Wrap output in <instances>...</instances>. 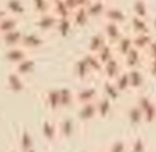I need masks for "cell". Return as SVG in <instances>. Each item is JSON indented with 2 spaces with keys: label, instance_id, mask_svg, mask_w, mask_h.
Returning a JSON list of instances; mask_svg holds the SVG:
<instances>
[{
  "label": "cell",
  "instance_id": "8d00e7d4",
  "mask_svg": "<svg viewBox=\"0 0 156 152\" xmlns=\"http://www.w3.org/2000/svg\"><path fill=\"white\" fill-rule=\"evenodd\" d=\"M54 1H58V0H54Z\"/></svg>",
  "mask_w": 156,
  "mask_h": 152
},
{
  "label": "cell",
  "instance_id": "44dd1931",
  "mask_svg": "<svg viewBox=\"0 0 156 152\" xmlns=\"http://www.w3.org/2000/svg\"><path fill=\"white\" fill-rule=\"evenodd\" d=\"M90 73H91V72L89 71L87 63L84 62V60H83L82 57L76 61V63H74V74H76V77H77L79 80H85V79L89 77Z\"/></svg>",
  "mask_w": 156,
  "mask_h": 152
},
{
  "label": "cell",
  "instance_id": "52a82bcc",
  "mask_svg": "<svg viewBox=\"0 0 156 152\" xmlns=\"http://www.w3.org/2000/svg\"><path fill=\"white\" fill-rule=\"evenodd\" d=\"M107 1H102V0H91L90 4L85 7L88 16L90 19H96L104 16L105 10L107 7Z\"/></svg>",
  "mask_w": 156,
  "mask_h": 152
},
{
  "label": "cell",
  "instance_id": "1f68e13d",
  "mask_svg": "<svg viewBox=\"0 0 156 152\" xmlns=\"http://www.w3.org/2000/svg\"><path fill=\"white\" fill-rule=\"evenodd\" d=\"M147 68H149V73H150L154 78H156V60H150Z\"/></svg>",
  "mask_w": 156,
  "mask_h": 152
},
{
  "label": "cell",
  "instance_id": "4dcf8cb0",
  "mask_svg": "<svg viewBox=\"0 0 156 152\" xmlns=\"http://www.w3.org/2000/svg\"><path fill=\"white\" fill-rule=\"evenodd\" d=\"M145 52H146V55L149 57V61L150 60H156V41L155 40H152L150 43V45L146 47Z\"/></svg>",
  "mask_w": 156,
  "mask_h": 152
},
{
  "label": "cell",
  "instance_id": "ffe728a7",
  "mask_svg": "<svg viewBox=\"0 0 156 152\" xmlns=\"http://www.w3.org/2000/svg\"><path fill=\"white\" fill-rule=\"evenodd\" d=\"M95 55H96V57L99 58V61L101 62V64H105L107 61H110L111 58L116 57L115 49H113V46L110 45V44H105Z\"/></svg>",
  "mask_w": 156,
  "mask_h": 152
},
{
  "label": "cell",
  "instance_id": "e575fe53",
  "mask_svg": "<svg viewBox=\"0 0 156 152\" xmlns=\"http://www.w3.org/2000/svg\"><path fill=\"white\" fill-rule=\"evenodd\" d=\"M151 27L154 28V30L156 32V17H154L152 18V23H151Z\"/></svg>",
  "mask_w": 156,
  "mask_h": 152
},
{
  "label": "cell",
  "instance_id": "6da1fadb",
  "mask_svg": "<svg viewBox=\"0 0 156 152\" xmlns=\"http://www.w3.org/2000/svg\"><path fill=\"white\" fill-rule=\"evenodd\" d=\"M102 18L106 22H112L118 26H124L126 23H128V16L126 11L116 5H107Z\"/></svg>",
  "mask_w": 156,
  "mask_h": 152
},
{
  "label": "cell",
  "instance_id": "f1b7e54d",
  "mask_svg": "<svg viewBox=\"0 0 156 152\" xmlns=\"http://www.w3.org/2000/svg\"><path fill=\"white\" fill-rule=\"evenodd\" d=\"M49 103H50V107L56 109L60 107V96H58V90H52L50 91L49 94Z\"/></svg>",
  "mask_w": 156,
  "mask_h": 152
},
{
  "label": "cell",
  "instance_id": "f546056e",
  "mask_svg": "<svg viewBox=\"0 0 156 152\" xmlns=\"http://www.w3.org/2000/svg\"><path fill=\"white\" fill-rule=\"evenodd\" d=\"M73 129H74V125H73L72 119H65L61 123V130L65 136H71L73 133Z\"/></svg>",
  "mask_w": 156,
  "mask_h": 152
},
{
  "label": "cell",
  "instance_id": "8992f818",
  "mask_svg": "<svg viewBox=\"0 0 156 152\" xmlns=\"http://www.w3.org/2000/svg\"><path fill=\"white\" fill-rule=\"evenodd\" d=\"M141 51L136 50L135 47H133L127 55H124L122 57V66L126 69H132V68H140L141 66Z\"/></svg>",
  "mask_w": 156,
  "mask_h": 152
},
{
  "label": "cell",
  "instance_id": "4fadbf2b",
  "mask_svg": "<svg viewBox=\"0 0 156 152\" xmlns=\"http://www.w3.org/2000/svg\"><path fill=\"white\" fill-rule=\"evenodd\" d=\"M154 40V36L151 33H141V34H133L132 35V41H133V47H135L139 51H145L146 47L150 45V43Z\"/></svg>",
  "mask_w": 156,
  "mask_h": 152
},
{
  "label": "cell",
  "instance_id": "3957f363",
  "mask_svg": "<svg viewBox=\"0 0 156 152\" xmlns=\"http://www.w3.org/2000/svg\"><path fill=\"white\" fill-rule=\"evenodd\" d=\"M122 67H123V66H122V62H121L119 57L116 56V57L111 58L110 61H107L105 64H102V71H101V73H102V75L105 77V79L113 81V80L117 78V75L123 71Z\"/></svg>",
  "mask_w": 156,
  "mask_h": 152
},
{
  "label": "cell",
  "instance_id": "8fae6325",
  "mask_svg": "<svg viewBox=\"0 0 156 152\" xmlns=\"http://www.w3.org/2000/svg\"><path fill=\"white\" fill-rule=\"evenodd\" d=\"M128 23L132 28L133 34H141V33H151L150 29V24L147 22V19L136 17V16H132L130 18H128Z\"/></svg>",
  "mask_w": 156,
  "mask_h": 152
},
{
  "label": "cell",
  "instance_id": "74e56055",
  "mask_svg": "<svg viewBox=\"0 0 156 152\" xmlns=\"http://www.w3.org/2000/svg\"><path fill=\"white\" fill-rule=\"evenodd\" d=\"M102 1H107V0H102Z\"/></svg>",
  "mask_w": 156,
  "mask_h": 152
},
{
  "label": "cell",
  "instance_id": "277c9868",
  "mask_svg": "<svg viewBox=\"0 0 156 152\" xmlns=\"http://www.w3.org/2000/svg\"><path fill=\"white\" fill-rule=\"evenodd\" d=\"M99 91L93 86H87L80 90H78L74 94V101L79 105L88 103V102H95L99 97Z\"/></svg>",
  "mask_w": 156,
  "mask_h": 152
},
{
  "label": "cell",
  "instance_id": "d6a6232c",
  "mask_svg": "<svg viewBox=\"0 0 156 152\" xmlns=\"http://www.w3.org/2000/svg\"><path fill=\"white\" fill-rule=\"evenodd\" d=\"M63 2L67 5V7L71 10V12L74 11V10L78 7V2H77V0H63Z\"/></svg>",
  "mask_w": 156,
  "mask_h": 152
},
{
  "label": "cell",
  "instance_id": "5b68a950",
  "mask_svg": "<svg viewBox=\"0 0 156 152\" xmlns=\"http://www.w3.org/2000/svg\"><path fill=\"white\" fill-rule=\"evenodd\" d=\"M129 79V88L133 91L140 90L145 84V74L140 68H132L126 69Z\"/></svg>",
  "mask_w": 156,
  "mask_h": 152
},
{
  "label": "cell",
  "instance_id": "ac0fdd59",
  "mask_svg": "<svg viewBox=\"0 0 156 152\" xmlns=\"http://www.w3.org/2000/svg\"><path fill=\"white\" fill-rule=\"evenodd\" d=\"M133 16L147 19L149 18V6L145 0H134L132 5Z\"/></svg>",
  "mask_w": 156,
  "mask_h": 152
},
{
  "label": "cell",
  "instance_id": "9a60e30c",
  "mask_svg": "<svg viewBox=\"0 0 156 152\" xmlns=\"http://www.w3.org/2000/svg\"><path fill=\"white\" fill-rule=\"evenodd\" d=\"M105 44H107L104 34L100 32V33H95L91 35L89 43H88V52H91V54H96Z\"/></svg>",
  "mask_w": 156,
  "mask_h": 152
},
{
  "label": "cell",
  "instance_id": "e0dca14e",
  "mask_svg": "<svg viewBox=\"0 0 156 152\" xmlns=\"http://www.w3.org/2000/svg\"><path fill=\"white\" fill-rule=\"evenodd\" d=\"M56 30L57 33L62 36L66 38L69 35L72 28H73V23L71 21V16L69 17H62V18H57V23H56Z\"/></svg>",
  "mask_w": 156,
  "mask_h": 152
},
{
  "label": "cell",
  "instance_id": "30bf717a",
  "mask_svg": "<svg viewBox=\"0 0 156 152\" xmlns=\"http://www.w3.org/2000/svg\"><path fill=\"white\" fill-rule=\"evenodd\" d=\"M71 21L73 23V27L84 28L90 21V18L88 16V12H87V9L85 7H77L74 11H72Z\"/></svg>",
  "mask_w": 156,
  "mask_h": 152
},
{
  "label": "cell",
  "instance_id": "cb8c5ba5",
  "mask_svg": "<svg viewBox=\"0 0 156 152\" xmlns=\"http://www.w3.org/2000/svg\"><path fill=\"white\" fill-rule=\"evenodd\" d=\"M71 13H72L71 10L67 7V5L63 2V0L55 1V5H54V15H55L57 18L69 17Z\"/></svg>",
  "mask_w": 156,
  "mask_h": 152
},
{
  "label": "cell",
  "instance_id": "9c48e42d",
  "mask_svg": "<svg viewBox=\"0 0 156 152\" xmlns=\"http://www.w3.org/2000/svg\"><path fill=\"white\" fill-rule=\"evenodd\" d=\"M77 116H78V118H79L82 122H90V120L98 118L95 102H88V103L79 105Z\"/></svg>",
  "mask_w": 156,
  "mask_h": 152
},
{
  "label": "cell",
  "instance_id": "2e32d148",
  "mask_svg": "<svg viewBox=\"0 0 156 152\" xmlns=\"http://www.w3.org/2000/svg\"><path fill=\"white\" fill-rule=\"evenodd\" d=\"M84 60V62L87 63L89 71L91 73H101L102 71V64L101 62L99 61V58L96 57L95 54H91V52H85L82 57Z\"/></svg>",
  "mask_w": 156,
  "mask_h": 152
},
{
  "label": "cell",
  "instance_id": "d590c367",
  "mask_svg": "<svg viewBox=\"0 0 156 152\" xmlns=\"http://www.w3.org/2000/svg\"><path fill=\"white\" fill-rule=\"evenodd\" d=\"M154 40H155V41H156V36H155V38H154Z\"/></svg>",
  "mask_w": 156,
  "mask_h": 152
},
{
  "label": "cell",
  "instance_id": "5bb4252c",
  "mask_svg": "<svg viewBox=\"0 0 156 152\" xmlns=\"http://www.w3.org/2000/svg\"><path fill=\"white\" fill-rule=\"evenodd\" d=\"M102 96L107 97L112 102H116V101L119 100L121 92L117 90V88H116V85L112 80L105 79L104 83H102Z\"/></svg>",
  "mask_w": 156,
  "mask_h": 152
},
{
  "label": "cell",
  "instance_id": "836d02e7",
  "mask_svg": "<svg viewBox=\"0 0 156 152\" xmlns=\"http://www.w3.org/2000/svg\"><path fill=\"white\" fill-rule=\"evenodd\" d=\"M91 0H77L78 2V7H87L90 4Z\"/></svg>",
  "mask_w": 156,
  "mask_h": 152
},
{
  "label": "cell",
  "instance_id": "83f0119b",
  "mask_svg": "<svg viewBox=\"0 0 156 152\" xmlns=\"http://www.w3.org/2000/svg\"><path fill=\"white\" fill-rule=\"evenodd\" d=\"M108 152H128V143L123 140H117L110 146Z\"/></svg>",
  "mask_w": 156,
  "mask_h": 152
},
{
  "label": "cell",
  "instance_id": "7c38bea8",
  "mask_svg": "<svg viewBox=\"0 0 156 152\" xmlns=\"http://www.w3.org/2000/svg\"><path fill=\"white\" fill-rule=\"evenodd\" d=\"M112 105L113 102L110 101L107 97L105 96H99L98 100L95 101V106H96V116L99 118H106L110 116L111 111H112Z\"/></svg>",
  "mask_w": 156,
  "mask_h": 152
},
{
  "label": "cell",
  "instance_id": "4316f807",
  "mask_svg": "<svg viewBox=\"0 0 156 152\" xmlns=\"http://www.w3.org/2000/svg\"><path fill=\"white\" fill-rule=\"evenodd\" d=\"M154 102H155V101H154L149 95H139L138 98H136L135 105L140 108L141 112H144V111H145L146 108H149Z\"/></svg>",
  "mask_w": 156,
  "mask_h": 152
},
{
  "label": "cell",
  "instance_id": "7402d4cb",
  "mask_svg": "<svg viewBox=\"0 0 156 152\" xmlns=\"http://www.w3.org/2000/svg\"><path fill=\"white\" fill-rule=\"evenodd\" d=\"M58 96H60V107L68 108L74 102V94L67 88L58 90Z\"/></svg>",
  "mask_w": 156,
  "mask_h": 152
},
{
  "label": "cell",
  "instance_id": "ba28073f",
  "mask_svg": "<svg viewBox=\"0 0 156 152\" xmlns=\"http://www.w3.org/2000/svg\"><path fill=\"white\" fill-rule=\"evenodd\" d=\"M115 54L117 57L122 58L124 55H127L132 49H133V41H132V35L123 34L122 38L113 45Z\"/></svg>",
  "mask_w": 156,
  "mask_h": 152
},
{
  "label": "cell",
  "instance_id": "484cf974",
  "mask_svg": "<svg viewBox=\"0 0 156 152\" xmlns=\"http://www.w3.org/2000/svg\"><path fill=\"white\" fill-rule=\"evenodd\" d=\"M143 122L146 124H152L156 122V102L143 112Z\"/></svg>",
  "mask_w": 156,
  "mask_h": 152
},
{
  "label": "cell",
  "instance_id": "d6986e66",
  "mask_svg": "<svg viewBox=\"0 0 156 152\" xmlns=\"http://www.w3.org/2000/svg\"><path fill=\"white\" fill-rule=\"evenodd\" d=\"M113 83H115L117 90L121 92V95L122 94H126V92H128L130 90V88H129V79H128V74H127V71L126 69H123L117 75V78L113 80Z\"/></svg>",
  "mask_w": 156,
  "mask_h": 152
},
{
  "label": "cell",
  "instance_id": "603a6c76",
  "mask_svg": "<svg viewBox=\"0 0 156 152\" xmlns=\"http://www.w3.org/2000/svg\"><path fill=\"white\" fill-rule=\"evenodd\" d=\"M127 117H128V120L132 125H139V124L144 123L143 122V112L140 111V108L136 105H133L128 109Z\"/></svg>",
  "mask_w": 156,
  "mask_h": 152
},
{
  "label": "cell",
  "instance_id": "7a4b0ae2",
  "mask_svg": "<svg viewBox=\"0 0 156 152\" xmlns=\"http://www.w3.org/2000/svg\"><path fill=\"white\" fill-rule=\"evenodd\" d=\"M107 41V44L110 45H115L123 35V30H122V26H118L116 23L112 22H104L102 24V32H101Z\"/></svg>",
  "mask_w": 156,
  "mask_h": 152
},
{
  "label": "cell",
  "instance_id": "d4e9b609",
  "mask_svg": "<svg viewBox=\"0 0 156 152\" xmlns=\"http://www.w3.org/2000/svg\"><path fill=\"white\" fill-rule=\"evenodd\" d=\"M128 151L129 152H146V142L143 137L138 136L134 137L130 143H128Z\"/></svg>",
  "mask_w": 156,
  "mask_h": 152
}]
</instances>
